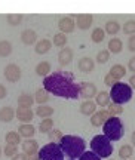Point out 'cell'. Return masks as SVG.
<instances>
[{
	"mask_svg": "<svg viewBox=\"0 0 135 160\" xmlns=\"http://www.w3.org/2000/svg\"><path fill=\"white\" fill-rule=\"evenodd\" d=\"M43 89L52 95L77 99L80 97V85L74 80V76L68 71H55L43 79Z\"/></svg>",
	"mask_w": 135,
	"mask_h": 160,
	"instance_id": "obj_1",
	"label": "cell"
},
{
	"mask_svg": "<svg viewBox=\"0 0 135 160\" xmlns=\"http://www.w3.org/2000/svg\"><path fill=\"white\" fill-rule=\"evenodd\" d=\"M60 147H61L62 153L70 157V160H74L82 157L86 148V144H85L83 138L77 137V135H64V138L60 142Z\"/></svg>",
	"mask_w": 135,
	"mask_h": 160,
	"instance_id": "obj_2",
	"label": "cell"
},
{
	"mask_svg": "<svg viewBox=\"0 0 135 160\" xmlns=\"http://www.w3.org/2000/svg\"><path fill=\"white\" fill-rule=\"evenodd\" d=\"M91 150H92L96 156H100L101 159H108V157L113 154L112 141H110L104 133L95 135V137L92 138V141H91Z\"/></svg>",
	"mask_w": 135,
	"mask_h": 160,
	"instance_id": "obj_3",
	"label": "cell"
},
{
	"mask_svg": "<svg viewBox=\"0 0 135 160\" xmlns=\"http://www.w3.org/2000/svg\"><path fill=\"white\" fill-rule=\"evenodd\" d=\"M132 88H131L128 83H122V82H117L116 85L110 89V98H112V102L114 104H126L132 99Z\"/></svg>",
	"mask_w": 135,
	"mask_h": 160,
	"instance_id": "obj_4",
	"label": "cell"
},
{
	"mask_svg": "<svg viewBox=\"0 0 135 160\" xmlns=\"http://www.w3.org/2000/svg\"><path fill=\"white\" fill-rule=\"evenodd\" d=\"M102 132L110 141H119L125 135V126L119 117H110L102 126Z\"/></svg>",
	"mask_w": 135,
	"mask_h": 160,
	"instance_id": "obj_5",
	"label": "cell"
},
{
	"mask_svg": "<svg viewBox=\"0 0 135 160\" xmlns=\"http://www.w3.org/2000/svg\"><path fill=\"white\" fill-rule=\"evenodd\" d=\"M64 156L60 144L55 142L46 144L39 150V160H64Z\"/></svg>",
	"mask_w": 135,
	"mask_h": 160,
	"instance_id": "obj_6",
	"label": "cell"
},
{
	"mask_svg": "<svg viewBox=\"0 0 135 160\" xmlns=\"http://www.w3.org/2000/svg\"><path fill=\"white\" fill-rule=\"evenodd\" d=\"M23 77V70L17 64H8L5 67V79L9 83H17Z\"/></svg>",
	"mask_w": 135,
	"mask_h": 160,
	"instance_id": "obj_7",
	"label": "cell"
},
{
	"mask_svg": "<svg viewBox=\"0 0 135 160\" xmlns=\"http://www.w3.org/2000/svg\"><path fill=\"white\" fill-rule=\"evenodd\" d=\"M96 95H98V91H96L95 83H92V82H83L80 85V97L85 98L86 101H91Z\"/></svg>",
	"mask_w": 135,
	"mask_h": 160,
	"instance_id": "obj_8",
	"label": "cell"
},
{
	"mask_svg": "<svg viewBox=\"0 0 135 160\" xmlns=\"http://www.w3.org/2000/svg\"><path fill=\"white\" fill-rule=\"evenodd\" d=\"M76 19V27L80 30H89L92 22H94V15L92 13H80V15H74Z\"/></svg>",
	"mask_w": 135,
	"mask_h": 160,
	"instance_id": "obj_9",
	"label": "cell"
},
{
	"mask_svg": "<svg viewBox=\"0 0 135 160\" xmlns=\"http://www.w3.org/2000/svg\"><path fill=\"white\" fill-rule=\"evenodd\" d=\"M110 117H112V116H110V113H108L107 110H100V111H96L95 114L91 117V125L95 126V128L104 126L106 122H107Z\"/></svg>",
	"mask_w": 135,
	"mask_h": 160,
	"instance_id": "obj_10",
	"label": "cell"
},
{
	"mask_svg": "<svg viewBox=\"0 0 135 160\" xmlns=\"http://www.w3.org/2000/svg\"><path fill=\"white\" fill-rule=\"evenodd\" d=\"M58 27L61 30V33L64 34H68V33H73L74 28H76V21H74L73 17H62L58 22Z\"/></svg>",
	"mask_w": 135,
	"mask_h": 160,
	"instance_id": "obj_11",
	"label": "cell"
},
{
	"mask_svg": "<svg viewBox=\"0 0 135 160\" xmlns=\"http://www.w3.org/2000/svg\"><path fill=\"white\" fill-rule=\"evenodd\" d=\"M73 57H74V52L71 48H62L60 53H58V61L61 64V67H67L68 64L73 61Z\"/></svg>",
	"mask_w": 135,
	"mask_h": 160,
	"instance_id": "obj_12",
	"label": "cell"
},
{
	"mask_svg": "<svg viewBox=\"0 0 135 160\" xmlns=\"http://www.w3.org/2000/svg\"><path fill=\"white\" fill-rule=\"evenodd\" d=\"M77 67H79V70L82 71V73L89 74V73H92L94 68H95V61H94L92 58H89V57H83V58H80L79 59Z\"/></svg>",
	"mask_w": 135,
	"mask_h": 160,
	"instance_id": "obj_13",
	"label": "cell"
},
{
	"mask_svg": "<svg viewBox=\"0 0 135 160\" xmlns=\"http://www.w3.org/2000/svg\"><path fill=\"white\" fill-rule=\"evenodd\" d=\"M17 119L25 125V123H30L31 120L34 119V113L31 108H24V107H18L17 108Z\"/></svg>",
	"mask_w": 135,
	"mask_h": 160,
	"instance_id": "obj_14",
	"label": "cell"
},
{
	"mask_svg": "<svg viewBox=\"0 0 135 160\" xmlns=\"http://www.w3.org/2000/svg\"><path fill=\"white\" fill-rule=\"evenodd\" d=\"M39 142L36 139H27L23 142V153L27 156L39 154Z\"/></svg>",
	"mask_w": 135,
	"mask_h": 160,
	"instance_id": "obj_15",
	"label": "cell"
},
{
	"mask_svg": "<svg viewBox=\"0 0 135 160\" xmlns=\"http://www.w3.org/2000/svg\"><path fill=\"white\" fill-rule=\"evenodd\" d=\"M17 117V110H13L11 105H6L0 108V122L3 123H9Z\"/></svg>",
	"mask_w": 135,
	"mask_h": 160,
	"instance_id": "obj_16",
	"label": "cell"
},
{
	"mask_svg": "<svg viewBox=\"0 0 135 160\" xmlns=\"http://www.w3.org/2000/svg\"><path fill=\"white\" fill-rule=\"evenodd\" d=\"M21 42L27 46H31L34 43H37V33L31 28L24 30L23 33H21Z\"/></svg>",
	"mask_w": 135,
	"mask_h": 160,
	"instance_id": "obj_17",
	"label": "cell"
},
{
	"mask_svg": "<svg viewBox=\"0 0 135 160\" xmlns=\"http://www.w3.org/2000/svg\"><path fill=\"white\" fill-rule=\"evenodd\" d=\"M51 48H52L51 40L42 39L36 43V46H34V52H36L37 55H45V53H48V52L51 51Z\"/></svg>",
	"mask_w": 135,
	"mask_h": 160,
	"instance_id": "obj_18",
	"label": "cell"
},
{
	"mask_svg": "<svg viewBox=\"0 0 135 160\" xmlns=\"http://www.w3.org/2000/svg\"><path fill=\"white\" fill-rule=\"evenodd\" d=\"M36 132H37L36 131V128H34L33 125H30V123H25V125L21 123L19 128H18V133H19L23 138H27V139H31Z\"/></svg>",
	"mask_w": 135,
	"mask_h": 160,
	"instance_id": "obj_19",
	"label": "cell"
},
{
	"mask_svg": "<svg viewBox=\"0 0 135 160\" xmlns=\"http://www.w3.org/2000/svg\"><path fill=\"white\" fill-rule=\"evenodd\" d=\"M95 102H96V105H100V107H104V110H106V107L108 108V105L112 104L110 92H106V91L98 92V95L95 97Z\"/></svg>",
	"mask_w": 135,
	"mask_h": 160,
	"instance_id": "obj_20",
	"label": "cell"
},
{
	"mask_svg": "<svg viewBox=\"0 0 135 160\" xmlns=\"http://www.w3.org/2000/svg\"><path fill=\"white\" fill-rule=\"evenodd\" d=\"M80 113L83 116H91V117H92V116L96 113V102H94L92 99L82 102V105H80Z\"/></svg>",
	"mask_w": 135,
	"mask_h": 160,
	"instance_id": "obj_21",
	"label": "cell"
},
{
	"mask_svg": "<svg viewBox=\"0 0 135 160\" xmlns=\"http://www.w3.org/2000/svg\"><path fill=\"white\" fill-rule=\"evenodd\" d=\"M108 74L112 76L116 82H120V79H123L125 76H126V68H125L123 65H120V64H116V65H113L112 68H110Z\"/></svg>",
	"mask_w": 135,
	"mask_h": 160,
	"instance_id": "obj_22",
	"label": "cell"
},
{
	"mask_svg": "<svg viewBox=\"0 0 135 160\" xmlns=\"http://www.w3.org/2000/svg\"><path fill=\"white\" fill-rule=\"evenodd\" d=\"M49 98H51L49 92H46V89H43V88L37 89L36 93H34V101L37 102V105H46L48 101H49Z\"/></svg>",
	"mask_w": 135,
	"mask_h": 160,
	"instance_id": "obj_23",
	"label": "cell"
},
{
	"mask_svg": "<svg viewBox=\"0 0 135 160\" xmlns=\"http://www.w3.org/2000/svg\"><path fill=\"white\" fill-rule=\"evenodd\" d=\"M51 64L48 62V61H42V62H39L37 65H36V74L40 76V77H48V76L51 74Z\"/></svg>",
	"mask_w": 135,
	"mask_h": 160,
	"instance_id": "obj_24",
	"label": "cell"
},
{
	"mask_svg": "<svg viewBox=\"0 0 135 160\" xmlns=\"http://www.w3.org/2000/svg\"><path fill=\"white\" fill-rule=\"evenodd\" d=\"M34 104V97L30 93H21L18 97V107H24V108H31Z\"/></svg>",
	"mask_w": 135,
	"mask_h": 160,
	"instance_id": "obj_25",
	"label": "cell"
},
{
	"mask_svg": "<svg viewBox=\"0 0 135 160\" xmlns=\"http://www.w3.org/2000/svg\"><path fill=\"white\" fill-rule=\"evenodd\" d=\"M123 49V42L117 37H113L108 42V52L110 53H120Z\"/></svg>",
	"mask_w": 135,
	"mask_h": 160,
	"instance_id": "obj_26",
	"label": "cell"
},
{
	"mask_svg": "<svg viewBox=\"0 0 135 160\" xmlns=\"http://www.w3.org/2000/svg\"><path fill=\"white\" fill-rule=\"evenodd\" d=\"M54 114V108L52 107H48V105H37L36 108V116L40 117V119H49L51 116Z\"/></svg>",
	"mask_w": 135,
	"mask_h": 160,
	"instance_id": "obj_27",
	"label": "cell"
},
{
	"mask_svg": "<svg viewBox=\"0 0 135 160\" xmlns=\"http://www.w3.org/2000/svg\"><path fill=\"white\" fill-rule=\"evenodd\" d=\"M132 154H134V147L129 145V144H125V145H122V147L119 148V157H120V159L131 160Z\"/></svg>",
	"mask_w": 135,
	"mask_h": 160,
	"instance_id": "obj_28",
	"label": "cell"
},
{
	"mask_svg": "<svg viewBox=\"0 0 135 160\" xmlns=\"http://www.w3.org/2000/svg\"><path fill=\"white\" fill-rule=\"evenodd\" d=\"M5 141H6V144H9V145H17L18 147V145L21 144V135H19L18 132L11 131V132L6 133Z\"/></svg>",
	"mask_w": 135,
	"mask_h": 160,
	"instance_id": "obj_29",
	"label": "cell"
},
{
	"mask_svg": "<svg viewBox=\"0 0 135 160\" xmlns=\"http://www.w3.org/2000/svg\"><path fill=\"white\" fill-rule=\"evenodd\" d=\"M12 53V43L9 40H0V57L6 58Z\"/></svg>",
	"mask_w": 135,
	"mask_h": 160,
	"instance_id": "obj_30",
	"label": "cell"
},
{
	"mask_svg": "<svg viewBox=\"0 0 135 160\" xmlns=\"http://www.w3.org/2000/svg\"><path fill=\"white\" fill-rule=\"evenodd\" d=\"M67 36L64 34V33H56L55 36H54V39H52V45H55L56 48H65V45H67Z\"/></svg>",
	"mask_w": 135,
	"mask_h": 160,
	"instance_id": "obj_31",
	"label": "cell"
},
{
	"mask_svg": "<svg viewBox=\"0 0 135 160\" xmlns=\"http://www.w3.org/2000/svg\"><path fill=\"white\" fill-rule=\"evenodd\" d=\"M39 132H42V133H49V132L54 129V120L49 117V119H43L42 122H40L39 125Z\"/></svg>",
	"mask_w": 135,
	"mask_h": 160,
	"instance_id": "obj_32",
	"label": "cell"
},
{
	"mask_svg": "<svg viewBox=\"0 0 135 160\" xmlns=\"http://www.w3.org/2000/svg\"><path fill=\"white\" fill-rule=\"evenodd\" d=\"M119 30H120V24L117 22V21H108V22H106V33L110 36H114L119 33Z\"/></svg>",
	"mask_w": 135,
	"mask_h": 160,
	"instance_id": "obj_33",
	"label": "cell"
},
{
	"mask_svg": "<svg viewBox=\"0 0 135 160\" xmlns=\"http://www.w3.org/2000/svg\"><path fill=\"white\" fill-rule=\"evenodd\" d=\"M104 37H106V31L102 28H100V27L94 28L92 34H91V39H92L94 43H101L102 40H104Z\"/></svg>",
	"mask_w": 135,
	"mask_h": 160,
	"instance_id": "obj_34",
	"label": "cell"
},
{
	"mask_svg": "<svg viewBox=\"0 0 135 160\" xmlns=\"http://www.w3.org/2000/svg\"><path fill=\"white\" fill-rule=\"evenodd\" d=\"M23 15L21 13H11V15H8L6 17V21H8V24L9 25H12V27H15V25H19V24L23 22Z\"/></svg>",
	"mask_w": 135,
	"mask_h": 160,
	"instance_id": "obj_35",
	"label": "cell"
},
{
	"mask_svg": "<svg viewBox=\"0 0 135 160\" xmlns=\"http://www.w3.org/2000/svg\"><path fill=\"white\" fill-rule=\"evenodd\" d=\"M107 111L110 113V116H112V117H119V116L123 113V107H122V105H119V104L112 102L110 105H108Z\"/></svg>",
	"mask_w": 135,
	"mask_h": 160,
	"instance_id": "obj_36",
	"label": "cell"
},
{
	"mask_svg": "<svg viewBox=\"0 0 135 160\" xmlns=\"http://www.w3.org/2000/svg\"><path fill=\"white\" fill-rule=\"evenodd\" d=\"M49 139H51V142H55V144H58V142H61V139L64 138V133H62V131H60V129H52L49 133Z\"/></svg>",
	"mask_w": 135,
	"mask_h": 160,
	"instance_id": "obj_37",
	"label": "cell"
},
{
	"mask_svg": "<svg viewBox=\"0 0 135 160\" xmlns=\"http://www.w3.org/2000/svg\"><path fill=\"white\" fill-rule=\"evenodd\" d=\"M125 34H129V36H134L135 34V19H129V21H126L123 24V27H122Z\"/></svg>",
	"mask_w": 135,
	"mask_h": 160,
	"instance_id": "obj_38",
	"label": "cell"
},
{
	"mask_svg": "<svg viewBox=\"0 0 135 160\" xmlns=\"http://www.w3.org/2000/svg\"><path fill=\"white\" fill-rule=\"evenodd\" d=\"M96 62L98 64H106V62H108V59H110V52H108V49L106 51H100L98 53H96Z\"/></svg>",
	"mask_w": 135,
	"mask_h": 160,
	"instance_id": "obj_39",
	"label": "cell"
},
{
	"mask_svg": "<svg viewBox=\"0 0 135 160\" xmlns=\"http://www.w3.org/2000/svg\"><path fill=\"white\" fill-rule=\"evenodd\" d=\"M3 154L11 159V157L18 154V147L17 145H9V144H6V147L3 148Z\"/></svg>",
	"mask_w": 135,
	"mask_h": 160,
	"instance_id": "obj_40",
	"label": "cell"
},
{
	"mask_svg": "<svg viewBox=\"0 0 135 160\" xmlns=\"http://www.w3.org/2000/svg\"><path fill=\"white\" fill-rule=\"evenodd\" d=\"M79 160H101V157L96 156L94 151H85Z\"/></svg>",
	"mask_w": 135,
	"mask_h": 160,
	"instance_id": "obj_41",
	"label": "cell"
},
{
	"mask_svg": "<svg viewBox=\"0 0 135 160\" xmlns=\"http://www.w3.org/2000/svg\"><path fill=\"white\" fill-rule=\"evenodd\" d=\"M128 51L135 52V34L129 36V39H128Z\"/></svg>",
	"mask_w": 135,
	"mask_h": 160,
	"instance_id": "obj_42",
	"label": "cell"
},
{
	"mask_svg": "<svg viewBox=\"0 0 135 160\" xmlns=\"http://www.w3.org/2000/svg\"><path fill=\"white\" fill-rule=\"evenodd\" d=\"M104 83H106V85H107V86H110V88H113V86L116 85L117 82H116V80H114V79H113V77H112V76H110V74H107V76H106V77H104Z\"/></svg>",
	"mask_w": 135,
	"mask_h": 160,
	"instance_id": "obj_43",
	"label": "cell"
},
{
	"mask_svg": "<svg viewBox=\"0 0 135 160\" xmlns=\"http://www.w3.org/2000/svg\"><path fill=\"white\" fill-rule=\"evenodd\" d=\"M11 160H28V156H27V154H24L23 151H21V153H18L17 156H13V157H12Z\"/></svg>",
	"mask_w": 135,
	"mask_h": 160,
	"instance_id": "obj_44",
	"label": "cell"
},
{
	"mask_svg": "<svg viewBox=\"0 0 135 160\" xmlns=\"http://www.w3.org/2000/svg\"><path fill=\"white\" fill-rule=\"evenodd\" d=\"M6 95H8V89H6V86L0 85V99H5Z\"/></svg>",
	"mask_w": 135,
	"mask_h": 160,
	"instance_id": "obj_45",
	"label": "cell"
},
{
	"mask_svg": "<svg viewBox=\"0 0 135 160\" xmlns=\"http://www.w3.org/2000/svg\"><path fill=\"white\" fill-rule=\"evenodd\" d=\"M128 68H129L132 73H135V57L129 59V62H128Z\"/></svg>",
	"mask_w": 135,
	"mask_h": 160,
	"instance_id": "obj_46",
	"label": "cell"
},
{
	"mask_svg": "<svg viewBox=\"0 0 135 160\" xmlns=\"http://www.w3.org/2000/svg\"><path fill=\"white\" fill-rule=\"evenodd\" d=\"M129 86L132 88V89H135V74L131 76V79H129Z\"/></svg>",
	"mask_w": 135,
	"mask_h": 160,
	"instance_id": "obj_47",
	"label": "cell"
},
{
	"mask_svg": "<svg viewBox=\"0 0 135 160\" xmlns=\"http://www.w3.org/2000/svg\"><path fill=\"white\" fill-rule=\"evenodd\" d=\"M28 160H39V154H31V156H28Z\"/></svg>",
	"mask_w": 135,
	"mask_h": 160,
	"instance_id": "obj_48",
	"label": "cell"
},
{
	"mask_svg": "<svg viewBox=\"0 0 135 160\" xmlns=\"http://www.w3.org/2000/svg\"><path fill=\"white\" fill-rule=\"evenodd\" d=\"M131 141H132V147H135V131L132 132V137H131Z\"/></svg>",
	"mask_w": 135,
	"mask_h": 160,
	"instance_id": "obj_49",
	"label": "cell"
},
{
	"mask_svg": "<svg viewBox=\"0 0 135 160\" xmlns=\"http://www.w3.org/2000/svg\"><path fill=\"white\" fill-rule=\"evenodd\" d=\"M2 153H3V150H2V147H0V156H2Z\"/></svg>",
	"mask_w": 135,
	"mask_h": 160,
	"instance_id": "obj_50",
	"label": "cell"
},
{
	"mask_svg": "<svg viewBox=\"0 0 135 160\" xmlns=\"http://www.w3.org/2000/svg\"><path fill=\"white\" fill-rule=\"evenodd\" d=\"M108 160H112V159H108Z\"/></svg>",
	"mask_w": 135,
	"mask_h": 160,
	"instance_id": "obj_51",
	"label": "cell"
}]
</instances>
